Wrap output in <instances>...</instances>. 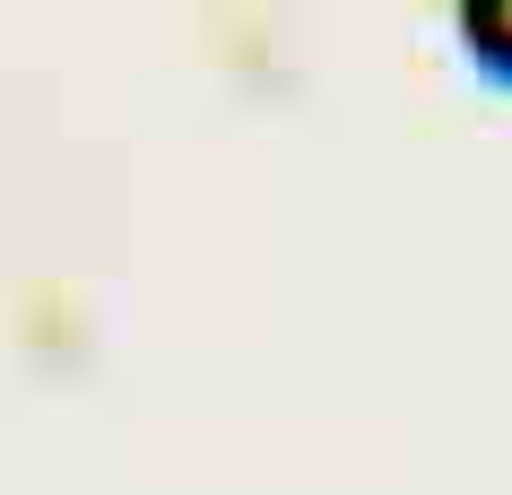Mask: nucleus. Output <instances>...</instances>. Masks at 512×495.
<instances>
[{"instance_id":"obj_1","label":"nucleus","mask_w":512,"mask_h":495,"mask_svg":"<svg viewBox=\"0 0 512 495\" xmlns=\"http://www.w3.org/2000/svg\"><path fill=\"white\" fill-rule=\"evenodd\" d=\"M452 35H460V53H469L478 79L512 87V0H460Z\"/></svg>"}]
</instances>
